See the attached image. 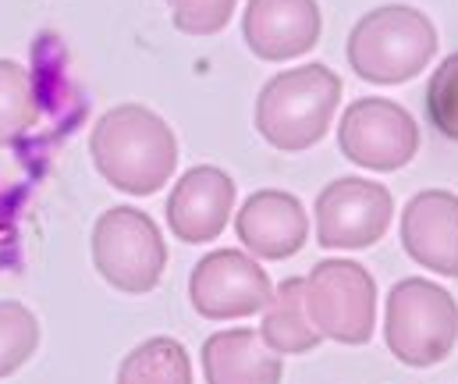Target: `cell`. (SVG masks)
Listing matches in <instances>:
<instances>
[{
    "instance_id": "16",
    "label": "cell",
    "mask_w": 458,
    "mask_h": 384,
    "mask_svg": "<svg viewBox=\"0 0 458 384\" xmlns=\"http://www.w3.org/2000/svg\"><path fill=\"white\" fill-rule=\"evenodd\" d=\"M117 384H196L192 381V360L178 338L157 335L135 346L121 367Z\"/></svg>"
},
{
    "instance_id": "9",
    "label": "cell",
    "mask_w": 458,
    "mask_h": 384,
    "mask_svg": "<svg viewBox=\"0 0 458 384\" xmlns=\"http://www.w3.org/2000/svg\"><path fill=\"white\" fill-rule=\"evenodd\" d=\"M274 295V285L259 260L242 250L207 253L189 277V303L207 320H238L259 313Z\"/></svg>"
},
{
    "instance_id": "4",
    "label": "cell",
    "mask_w": 458,
    "mask_h": 384,
    "mask_svg": "<svg viewBox=\"0 0 458 384\" xmlns=\"http://www.w3.org/2000/svg\"><path fill=\"white\" fill-rule=\"evenodd\" d=\"M384 342L405 367H434L448 360L458 342L455 295L427 277H402L387 292Z\"/></svg>"
},
{
    "instance_id": "6",
    "label": "cell",
    "mask_w": 458,
    "mask_h": 384,
    "mask_svg": "<svg viewBox=\"0 0 458 384\" xmlns=\"http://www.w3.org/2000/svg\"><path fill=\"white\" fill-rule=\"evenodd\" d=\"M306 313L320 338L366 346L377 324V281L355 260H320L306 277Z\"/></svg>"
},
{
    "instance_id": "18",
    "label": "cell",
    "mask_w": 458,
    "mask_h": 384,
    "mask_svg": "<svg viewBox=\"0 0 458 384\" xmlns=\"http://www.w3.org/2000/svg\"><path fill=\"white\" fill-rule=\"evenodd\" d=\"M39 346V320L29 306L0 299V378H11Z\"/></svg>"
},
{
    "instance_id": "15",
    "label": "cell",
    "mask_w": 458,
    "mask_h": 384,
    "mask_svg": "<svg viewBox=\"0 0 458 384\" xmlns=\"http://www.w3.org/2000/svg\"><path fill=\"white\" fill-rule=\"evenodd\" d=\"M306 277H284L270 303L263 306V324H259V338L277 353V356H295V353H310L317 349L324 338L313 328L310 313H306Z\"/></svg>"
},
{
    "instance_id": "20",
    "label": "cell",
    "mask_w": 458,
    "mask_h": 384,
    "mask_svg": "<svg viewBox=\"0 0 458 384\" xmlns=\"http://www.w3.org/2000/svg\"><path fill=\"white\" fill-rule=\"evenodd\" d=\"M238 0H167L171 18L178 25V32L185 36H214L221 32L234 14Z\"/></svg>"
},
{
    "instance_id": "7",
    "label": "cell",
    "mask_w": 458,
    "mask_h": 384,
    "mask_svg": "<svg viewBox=\"0 0 458 384\" xmlns=\"http://www.w3.org/2000/svg\"><path fill=\"white\" fill-rule=\"evenodd\" d=\"M338 146L355 167L398 171L420 153V125L402 104L387 97H362L344 107Z\"/></svg>"
},
{
    "instance_id": "11",
    "label": "cell",
    "mask_w": 458,
    "mask_h": 384,
    "mask_svg": "<svg viewBox=\"0 0 458 384\" xmlns=\"http://www.w3.org/2000/svg\"><path fill=\"white\" fill-rule=\"evenodd\" d=\"M234 235L256 260H288L306 246L310 218L299 196L284 189H259L238 207Z\"/></svg>"
},
{
    "instance_id": "19",
    "label": "cell",
    "mask_w": 458,
    "mask_h": 384,
    "mask_svg": "<svg viewBox=\"0 0 458 384\" xmlns=\"http://www.w3.org/2000/svg\"><path fill=\"white\" fill-rule=\"evenodd\" d=\"M427 118L448 142H458V50L434 68L427 82Z\"/></svg>"
},
{
    "instance_id": "5",
    "label": "cell",
    "mask_w": 458,
    "mask_h": 384,
    "mask_svg": "<svg viewBox=\"0 0 458 384\" xmlns=\"http://www.w3.org/2000/svg\"><path fill=\"white\" fill-rule=\"evenodd\" d=\"M93 263L111 288L146 295L164 277L167 243L146 210L111 207L93 225Z\"/></svg>"
},
{
    "instance_id": "3",
    "label": "cell",
    "mask_w": 458,
    "mask_h": 384,
    "mask_svg": "<svg viewBox=\"0 0 458 384\" xmlns=\"http://www.w3.org/2000/svg\"><path fill=\"white\" fill-rule=\"evenodd\" d=\"M342 104V79L327 64H299L274 75L256 97V132L284 153L317 146Z\"/></svg>"
},
{
    "instance_id": "14",
    "label": "cell",
    "mask_w": 458,
    "mask_h": 384,
    "mask_svg": "<svg viewBox=\"0 0 458 384\" xmlns=\"http://www.w3.org/2000/svg\"><path fill=\"white\" fill-rule=\"evenodd\" d=\"M203 374L207 384H281L284 363L252 328H228L207 338Z\"/></svg>"
},
{
    "instance_id": "1",
    "label": "cell",
    "mask_w": 458,
    "mask_h": 384,
    "mask_svg": "<svg viewBox=\"0 0 458 384\" xmlns=\"http://www.w3.org/2000/svg\"><path fill=\"white\" fill-rule=\"evenodd\" d=\"M89 153L104 182L124 196L160 192L178 167L174 132L142 104H117L104 118H97Z\"/></svg>"
},
{
    "instance_id": "13",
    "label": "cell",
    "mask_w": 458,
    "mask_h": 384,
    "mask_svg": "<svg viewBox=\"0 0 458 384\" xmlns=\"http://www.w3.org/2000/svg\"><path fill=\"white\" fill-rule=\"evenodd\" d=\"M402 250L420 267L458 277V196L448 189H423L402 210Z\"/></svg>"
},
{
    "instance_id": "2",
    "label": "cell",
    "mask_w": 458,
    "mask_h": 384,
    "mask_svg": "<svg viewBox=\"0 0 458 384\" xmlns=\"http://www.w3.org/2000/svg\"><path fill=\"white\" fill-rule=\"evenodd\" d=\"M348 64L369 86H402L416 79L437 54L434 21L409 4L366 11L348 32Z\"/></svg>"
},
{
    "instance_id": "10",
    "label": "cell",
    "mask_w": 458,
    "mask_h": 384,
    "mask_svg": "<svg viewBox=\"0 0 458 384\" xmlns=\"http://www.w3.org/2000/svg\"><path fill=\"white\" fill-rule=\"evenodd\" d=\"M234 210V178L214 164L189 167L167 196V228L189 243H214Z\"/></svg>"
},
{
    "instance_id": "17",
    "label": "cell",
    "mask_w": 458,
    "mask_h": 384,
    "mask_svg": "<svg viewBox=\"0 0 458 384\" xmlns=\"http://www.w3.org/2000/svg\"><path fill=\"white\" fill-rule=\"evenodd\" d=\"M39 86L29 68L11 57H0V146L21 142L39 122Z\"/></svg>"
},
{
    "instance_id": "12",
    "label": "cell",
    "mask_w": 458,
    "mask_h": 384,
    "mask_svg": "<svg viewBox=\"0 0 458 384\" xmlns=\"http://www.w3.org/2000/svg\"><path fill=\"white\" fill-rule=\"evenodd\" d=\"M317 0H249L242 14L245 47L259 61H295L320 39Z\"/></svg>"
},
{
    "instance_id": "8",
    "label": "cell",
    "mask_w": 458,
    "mask_h": 384,
    "mask_svg": "<svg viewBox=\"0 0 458 384\" xmlns=\"http://www.w3.org/2000/svg\"><path fill=\"white\" fill-rule=\"evenodd\" d=\"M317 243L324 250H366L377 246L394 218L387 185L373 178H335L317 196Z\"/></svg>"
}]
</instances>
